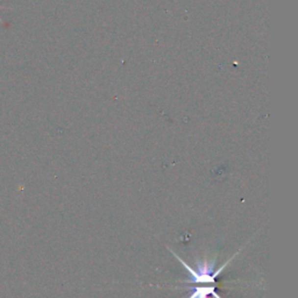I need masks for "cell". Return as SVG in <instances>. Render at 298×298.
I'll list each match as a JSON object with an SVG mask.
<instances>
[{"mask_svg":"<svg viewBox=\"0 0 298 298\" xmlns=\"http://www.w3.org/2000/svg\"><path fill=\"white\" fill-rule=\"evenodd\" d=\"M2 8H5V7H1V6H0V9H2ZM0 21H1V19H0Z\"/></svg>","mask_w":298,"mask_h":298,"instance_id":"obj_1","label":"cell"}]
</instances>
